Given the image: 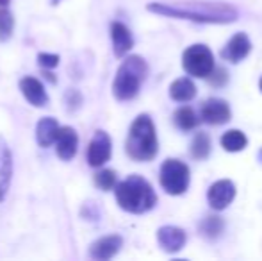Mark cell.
<instances>
[{
    "mask_svg": "<svg viewBox=\"0 0 262 261\" xmlns=\"http://www.w3.org/2000/svg\"><path fill=\"white\" fill-rule=\"evenodd\" d=\"M210 154V139L205 132H198L191 143V156L196 159H205Z\"/></svg>",
    "mask_w": 262,
    "mask_h": 261,
    "instance_id": "cell-21",
    "label": "cell"
},
{
    "mask_svg": "<svg viewBox=\"0 0 262 261\" xmlns=\"http://www.w3.org/2000/svg\"><path fill=\"white\" fill-rule=\"evenodd\" d=\"M14 29V18L6 7L0 6V42H6L11 38Z\"/></svg>",
    "mask_w": 262,
    "mask_h": 261,
    "instance_id": "cell-23",
    "label": "cell"
},
{
    "mask_svg": "<svg viewBox=\"0 0 262 261\" xmlns=\"http://www.w3.org/2000/svg\"><path fill=\"white\" fill-rule=\"evenodd\" d=\"M248 145V139H246L245 132L237 129H230L221 136V147H223L227 152H239L245 147Z\"/></svg>",
    "mask_w": 262,
    "mask_h": 261,
    "instance_id": "cell-20",
    "label": "cell"
},
{
    "mask_svg": "<svg viewBox=\"0 0 262 261\" xmlns=\"http://www.w3.org/2000/svg\"><path fill=\"white\" fill-rule=\"evenodd\" d=\"M234 197H235V186H234V183L228 181V179L216 181L209 188V193H207L210 208L216 209V211H221V209L228 208L230 202L234 200Z\"/></svg>",
    "mask_w": 262,
    "mask_h": 261,
    "instance_id": "cell-8",
    "label": "cell"
},
{
    "mask_svg": "<svg viewBox=\"0 0 262 261\" xmlns=\"http://www.w3.org/2000/svg\"><path fill=\"white\" fill-rule=\"evenodd\" d=\"M221 231H223V222H221L220 216H209V218H205L204 222H202V226H200L202 236L209 238V240L217 238Z\"/></svg>",
    "mask_w": 262,
    "mask_h": 261,
    "instance_id": "cell-22",
    "label": "cell"
},
{
    "mask_svg": "<svg viewBox=\"0 0 262 261\" xmlns=\"http://www.w3.org/2000/svg\"><path fill=\"white\" fill-rule=\"evenodd\" d=\"M111 38H113V50L116 57H123L134 47V38H132L130 31L121 22H114L111 25Z\"/></svg>",
    "mask_w": 262,
    "mask_h": 261,
    "instance_id": "cell-14",
    "label": "cell"
},
{
    "mask_svg": "<svg viewBox=\"0 0 262 261\" xmlns=\"http://www.w3.org/2000/svg\"><path fill=\"white\" fill-rule=\"evenodd\" d=\"M111 152H113V143L109 134L104 131H97L88 147V163L91 167H102L109 161Z\"/></svg>",
    "mask_w": 262,
    "mask_h": 261,
    "instance_id": "cell-7",
    "label": "cell"
},
{
    "mask_svg": "<svg viewBox=\"0 0 262 261\" xmlns=\"http://www.w3.org/2000/svg\"><path fill=\"white\" fill-rule=\"evenodd\" d=\"M55 152L62 161L73 159L77 154V147H79V136L75 129L72 127H59L57 138H55Z\"/></svg>",
    "mask_w": 262,
    "mask_h": 261,
    "instance_id": "cell-11",
    "label": "cell"
},
{
    "mask_svg": "<svg viewBox=\"0 0 262 261\" xmlns=\"http://www.w3.org/2000/svg\"><path fill=\"white\" fill-rule=\"evenodd\" d=\"M95 185L98 186L104 192H109L116 186V172L109 170V168H104V170L97 172L95 174Z\"/></svg>",
    "mask_w": 262,
    "mask_h": 261,
    "instance_id": "cell-24",
    "label": "cell"
},
{
    "mask_svg": "<svg viewBox=\"0 0 262 261\" xmlns=\"http://www.w3.org/2000/svg\"><path fill=\"white\" fill-rule=\"evenodd\" d=\"M259 86H260V91H262V77H260V83H259Z\"/></svg>",
    "mask_w": 262,
    "mask_h": 261,
    "instance_id": "cell-28",
    "label": "cell"
},
{
    "mask_svg": "<svg viewBox=\"0 0 262 261\" xmlns=\"http://www.w3.org/2000/svg\"><path fill=\"white\" fill-rule=\"evenodd\" d=\"M157 242L166 252H179L186 245V233L175 226H164L157 231Z\"/></svg>",
    "mask_w": 262,
    "mask_h": 261,
    "instance_id": "cell-12",
    "label": "cell"
},
{
    "mask_svg": "<svg viewBox=\"0 0 262 261\" xmlns=\"http://www.w3.org/2000/svg\"><path fill=\"white\" fill-rule=\"evenodd\" d=\"M20 90L29 104H32L34 108H43L49 104V95L45 91V86L36 77H24L20 81Z\"/></svg>",
    "mask_w": 262,
    "mask_h": 261,
    "instance_id": "cell-13",
    "label": "cell"
},
{
    "mask_svg": "<svg viewBox=\"0 0 262 261\" xmlns=\"http://www.w3.org/2000/svg\"><path fill=\"white\" fill-rule=\"evenodd\" d=\"M148 11L171 18L200 22V24H230L237 18V11L225 4H194V6H166V4H150Z\"/></svg>",
    "mask_w": 262,
    "mask_h": 261,
    "instance_id": "cell-1",
    "label": "cell"
},
{
    "mask_svg": "<svg viewBox=\"0 0 262 261\" xmlns=\"http://www.w3.org/2000/svg\"><path fill=\"white\" fill-rule=\"evenodd\" d=\"M121 245H123V240L118 234H109V236H104L100 240H97L93 245H91V258L95 259H111L113 256H116L120 252Z\"/></svg>",
    "mask_w": 262,
    "mask_h": 261,
    "instance_id": "cell-15",
    "label": "cell"
},
{
    "mask_svg": "<svg viewBox=\"0 0 262 261\" xmlns=\"http://www.w3.org/2000/svg\"><path fill=\"white\" fill-rule=\"evenodd\" d=\"M173 122H175V126L179 127V129L191 131L200 124V118H198V115L194 113V109L184 106V108H179L173 113Z\"/></svg>",
    "mask_w": 262,
    "mask_h": 261,
    "instance_id": "cell-19",
    "label": "cell"
},
{
    "mask_svg": "<svg viewBox=\"0 0 262 261\" xmlns=\"http://www.w3.org/2000/svg\"><path fill=\"white\" fill-rule=\"evenodd\" d=\"M38 63H39V66H41V68H45V70L55 68V66L59 65V56H55V54L41 52L38 56Z\"/></svg>",
    "mask_w": 262,
    "mask_h": 261,
    "instance_id": "cell-25",
    "label": "cell"
},
{
    "mask_svg": "<svg viewBox=\"0 0 262 261\" xmlns=\"http://www.w3.org/2000/svg\"><path fill=\"white\" fill-rule=\"evenodd\" d=\"M250 50H252V43H250L248 36L245 32H237L228 39L225 49L221 50V57L225 61H230V63H239L248 56Z\"/></svg>",
    "mask_w": 262,
    "mask_h": 261,
    "instance_id": "cell-10",
    "label": "cell"
},
{
    "mask_svg": "<svg viewBox=\"0 0 262 261\" xmlns=\"http://www.w3.org/2000/svg\"><path fill=\"white\" fill-rule=\"evenodd\" d=\"M209 79L212 84H216V86H221V84L227 83V72L225 70H212V72L209 73Z\"/></svg>",
    "mask_w": 262,
    "mask_h": 261,
    "instance_id": "cell-26",
    "label": "cell"
},
{
    "mask_svg": "<svg viewBox=\"0 0 262 261\" xmlns=\"http://www.w3.org/2000/svg\"><path fill=\"white\" fill-rule=\"evenodd\" d=\"M116 200L121 209L128 213L141 215L156 206L157 195L154 192L152 185L141 175H130L120 185H116Z\"/></svg>",
    "mask_w": 262,
    "mask_h": 261,
    "instance_id": "cell-2",
    "label": "cell"
},
{
    "mask_svg": "<svg viewBox=\"0 0 262 261\" xmlns=\"http://www.w3.org/2000/svg\"><path fill=\"white\" fill-rule=\"evenodd\" d=\"M202 120L210 126H221L230 120V108L221 98H209L202 106Z\"/></svg>",
    "mask_w": 262,
    "mask_h": 261,
    "instance_id": "cell-9",
    "label": "cell"
},
{
    "mask_svg": "<svg viewBox=\"0 0 262 261\" xmlns=\"http://www.w3.org/2000/svg\"><path fill=\"white\" fill-rule=\"evenodd\" d=\"M59 132V124L57 120L54 118H41L38 122V127H36V139L41 147H50L57 138Z\"/></svg>",
    "mask_w": 262,
    "mask_h": 261,
    "instance_id": "cell-17",
    "label": "cell"
},
{
    "mask_svg": "<svg viewBox=\"0 0 262 261\" xmlns=\"http://www.w3.org/2000/svg\"><path fill=\"white\" fill-rule=\"evenodd\" d=\"M148 73V65L143 57L130 56L120 65L113 83V93L118 101H132L139 93Z\"/></svg>",
    "mask_w": 262,
    "mask_h": 261,
    "instance_id": "cell-4",
    "label": "cell"
},
{
    "mask_svg": "<svg viewBox=\"0 0 262 261\" xmlns=\"http://www.w3.org/2000/svg\"><path fill=\"white\" fill-rule=\"evenodd\" d=\"M169 97L177 102H189L191 98L196 97V86L187 77H180V79L173 81L169 86Z\"/></svg>",
    "mask_w": 262,
    "mask_h": 261,
    "instance_id": "cell-16",
    "label": "cell"
},
{
    "mask_svg": "<svg viewBox=\"0 0 262 261\" xmlns=\"http://www.w3.org/2000/svg\"><path fill=\"white\" fill-rule=\"evenodd\" d=\"M7 4H9V0H0V6H2V7H6Z\"/></svg>",
    "mask_w": 262,
    "mask_h": 261,
    "instance_id": "cell-27",
    "label": "cell"
},
{
    "mask_svg": "<svg viewBox=\"0 0 262 261\" xmlns=\"http://www.w3.org/2000/svg\"><path fill=\"white\" fill-rule=\"evenodd\" d=\"M52 2H54V4H57V2H59V0H52Z\"/></svg>",
    "mask_w": 262,
    "mask_h": 261,
    "instance_id": "cell-29",
    "label": "cell"
},
{
    "mask_svg": "<svg viewBox=\"0 0 262 261\" xmlns=\"http://www.w3.org/2000/svg\"><path fill=\"white\" fill-rule=\"evenodd\" d=\"M125 147H127V154L134 161H150L157 156L159 143L156 126L148 115H139L132 122Z\"/></svg>",
    "mask_w": 262,
    "mask_h": 261,
    "instance_id": "cell-3",
    "label": "cell"
},
{
    "mask_svg": "<svg viewBox=\"0 0 262 261\" xmlns=\"http://www.w3.org/2000/svg\"><path fill=\"white\" fill-rule=\"evenodd\" d=\"M11 174H13V161H11V152L6 145H0V200L6 197V192L9 188Z\"/></svg>",
    "mask_w": 262,
    "mask_h": 261,
    "instance_id": "cell-18",
    "label": "cell"
},
{
    "mask_svg": "<svg viewBox=\"0 0 262 261\" xmlns=\"http://www.w3.org/2000/svg\"><path fill=\"white\" fill-rule=\"evenodd\" d=\"M182 66L189 75L194 77H209V73L214 70V56L205 45H193L184 52Z\"/></svg>",
    "mask_w": 262,
    "mask_h": 261,
    "instance_id": "cell-6",
    "label": "cell"
},
{
    "mask_svg": "<svg viewBox=\"0 0 262 261\" xmlns=\"http://www.w3.org/2000/svg\"><path fill=\"white\" fill-rule=\"evenodd\" d=\"M191 172L186 163L179 159H166L161 167V185L169 195H182L189 188Z\"/></svg>",
    "mask_w": 262,
    "mask_h": 261,
    "instance_id": "cell-5",
    "label": "cell"
}]
</instances>
